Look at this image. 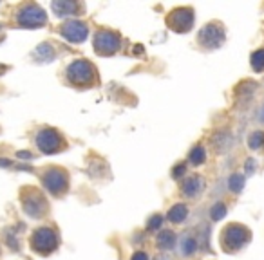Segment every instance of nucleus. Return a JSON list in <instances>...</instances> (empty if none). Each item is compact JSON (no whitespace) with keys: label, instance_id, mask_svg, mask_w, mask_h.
I'll return each mask as SVG.
<instances>
[{"label":"nucleus","instance_id":"nucleus-18","mask_svg":"<svg viewBox=\"0 0 264 260\" xmlns=\"http://www.w3.org/2000/svg\"><path fill=\"white\" fill-rule=\"evenodd\" d=\"M214 146L217 152H226L232 146V137L226 132H219L214 135Z\"/></svg>","mask_w":264,"mask_h":260},{"label":"nucleus","instance_id":"nucleus-17","mask_svg":"<svg viewBox=\"0 0 264 260\" xmlns=\"http://www.w3.org/2000/svg\"><path fill=\"white\" fill-rule=\"evenodd\" d=\"M35 58L40 62H53L55 60V49L49 44H40L35 49Z\"/></svg>","mask_w":264,"mask_h":260},{"label":"nucleus","instance_id":"nucleus-9","mask_svg":"<svg viewBox=\"0 0 264 260\" xmlns=\"http://www.w3.org/2000/svg\"><path fill=\"white\" fill-rule=\"evenodd\" d=\"M120 49V36L112 31H98L94 36V51L98 55H114Z\"/></svg>","mask_w":264,"mask_h":260},{"label":"nucleus","instance_id":"nucleus-30","mask_svg":"<svg viewBox=\"0 0 264 260\" xmlns=\"http://www.w3.org/2000/svg\"><path fill=\"white\" fill-rule=\"evenodd\" d=\"M259 120H261V121H263V123H264V107H263V109L259 110Z\"/></svg>","mask_w":264,"mask_h":260},{"label":"nucleus","instance_id":"nucleus-12","mask_svg":"<svg viewBox=\"0 0 264 260\" xmlns=\"http://www.w3.org/2000/svg\"><path fill=\"white\" fill-rule=\"evenodd\" d=\"M181 190H183V194L186 195V197L194 199V197H197V195L204 190V179L201 175H192V177H188V179L183 183Z\"/></svg>","mask_w":264,"mask_h":260},{"label":"nucleus","instance_id":"nucleus-26","mask_svg":"<svg viewBox=\"0 0 264 260\" xmlns=\"http://www.w3.org/2000/svg\"><path fill=\"white\" fill-rule=\"evenodd\" d=\"M244 166H246V174H248V175H250V174H254V170H255V161H254V159H248Z\"/></svg>","mask_w":264,"mask_h":260},{"label":"nucleus","instance_id":"nucleus-27","mask_svg":"<svg viewBox=\"0 0 264 260\" xmlns=\"http://www.w3.org/2000/svg\"><path fill=\"white\" fill-rule=\"evenodd\" d=\"M130 260H149V255L147 253H143V251H138V253H134L132 255V259Z\"/></svg>","mask_w":264,"mask_h":260},{"label":"nucleus","instance_id":"nucleus-10","mask_svg":"<svg viewBox=\"0 0 264 260\" xmlns=\"http://www.w3.org/2000/svg\"><path fill=\"white\" fill-rule=\"evenodd\" d=\"M22 206H24V211L33 219H40L42 215L47 210V204H45V199L42 197V194L38 192H27L22 199Z\"/></svg>","mask_w":264,"mask_h":260},{"label":"nucleus","instance_id":"nucleus-23","mask_svg":"<svg viewBox=\"0 0 264 260\" xmlns=\"http://www.w3.org/2000/svg\"><path fill=\"white\" fill-rule=\"evenodd\" d=\"M263 145H264V132L257 130V132H254V134L250 135V148L257 150V148H261Z\"/></svg>","mask_w":264,"mask_h":260},{"label":"nucleus","instance_id":"nucleus-19","mask_svg":"<svg viewBox=\"0 0 264 260\" xmlns=\"http://www.w3.org/2000/svg\"><path fill=\"white\" fill-rule=\"evenodd\" d=\"M250 64H252L255 72H263L264 70V49H257L255 53H252Z\"/></svg>","mask_w":264,"mask_h":260},{"label":"nucleus","instance_id":"nucleus-31","mask_svg":"<svg viewBox=\"0 0 264 260\" xmlns=\"http://www.w3.org/2000/svg\"><path fill=\"white\" fill-rule=\"evenodd\" d=\"M156 260H170V259H169V257H158Z\"/></svg>","mask_w":264,"mask_h":260},{"label":"nucleus","instance_id":"nucleus-28","mask_svg":"<svg viewBox=\"0 0 264 260\" xmlns=\"http://www.w3.org/2000/svg\"><path fill=\"white\" fill-rule=\"evenodd\" d=\"M16 157H24L25 161H31V159H33V154H31V152H18V154H16Z\"/></svg>","mask_w":264,"mask_h":260},{"label":"nucleus","instance_id":"nucleus-24","mask_svg":"<svg viewBox=\"0 0 264 260\" xmlns=\"http://www.w3.org/2000/svg\"><path fill=\"white\" fill-rule=\"evenodd\" d=\"M161 224H163V217H161V215H154L152 219L149 220L147 228H149L150 231H158V230H161Z\"/></svg>","mask_w":264,"mask_h":260},{"label":"nucleus","instance_id":"nucleus-20","mask_svg":"<svg viewBox=\"0 0 264 260\" xmlns=\"http://www.w3.org/2000/svg\"><path fill=\"white\" fill-rule=\"evenodd\" d=\"M204 159H206V150H204L203 146H194L192 152H190V163L199 166L204 163Z\"/></svg>","mask_w":264,"mask_h":260},{"label":"nucleus","instance_id":"nucleus-6","mask_svg":"<svg viewBox=\"0 0 264 260\" xmlns=\"http://www.w3.org/2000/svg\"><path fill=\"white\" fill-rule=\"evenodd\" d=\"M42 183H44V188L49 194L53 195H64L67 192V186H69V179H67V174L60 168H51V170L45 172V175L42 177Z\"/></svg>","mask_w":264,"mask_h":260},{"label":"nucleus","instance_id":"nucleus-15","mask_svg":"<svg viewBox=\"0 0 264 260\" xmlns=\"http://www.w3.org/2000/svg\"><path fill=\"white\" fill-rule=\"evenodd\" d=\"M195 250H197V242H195L194 237L183 235V239H181V242H179V251H181V255H183V257L194 255Z\"/></svg>","mask_w":264,"mask_h":260},{"label":"nucleus","instance_id":"nucleus-21","mask_svg":"<svg viewBox=\"0 0 264 260\" xmlns=\"http://www.w3.org/2000/svg\"><path fill=\"white\" fill-rule=\"evenodd\" d=\"M228 188H230V192L239 194V192L244 188V175L243 174H234V175H232V177L228 179Z\"/></svg>","mask_w":264,"mask_h":260},{"label":"nucleus","instance_id":"nucleus-14","mask_svg":"<svg viewBox=\"0 0 264 260\" xmlns=\"http://www.w3.org/2000/svg\"><path fill=\"white\" fill-rule=\"evenodd\" d=\"M167 217H169L170 222L181 224V222H184V219L188 217V208H186L184 204H176V206H172V208L169 210Z\"/></svg>","mask_w":264,"mask_h":260},{"label":"nucleus","instance_id":"nucleus-13","mask_svg":"<svg viewBox=\"0 0 264 260\" xmlns=\"http://www.w3.org/2000/svg\"><path fill=\"white\" fill-rule=\"evenodd\" d=\"M51 9L55 11V15L58 18H65L69 15H75L76 9H78V4L76 2H71V0H55L51 4Z\"/></svg>","mask_w":264,"mask_h":260},{"label":"nucleus","instance_id":"nucleus-22","mask_svg":"<svg viewBox=\"0 0 264 260\" xmlns=\"http://www.w3.org/2000/svg\"><path fill=\"white\" fill-rule=\"evenodd\" d=\"M224 215H226V206H224L223 202H215V204L212 206V210H210L212 220H221Z\"/></svg>","mask_w":264,"mask_h":260},{"label":"nucleus","instance_id":"nucleus-29","mask_svg":"<svg viewBox=\"0 0 264 260\" xmlns=\"http://www.w3.org/2000/svg\"><path fill=\"white\" fill-rule=\"evenodd\" d=\"M11 163L7 159H0V166H4V168H7V166H9Z\"/></svg>","mask_w":264,"mask_h":260},{"label":"nucleus","instance_id":"nucleus-4","mask_svg":"<svg viewBox=\"0 0 264 260\" xmlns=\"http://www.w3.org/2000/svg\"><path fill=\"white\" fill-rule=\"evenodd\" d=\"M16 22L22 27H40L47 22V15L38 4H25L16 11Z\"/></svg>","mask_w":264,"mask_h":260},{"label":"nucleus","instance_id":"nucleus-5","mask_svg":"<svg viewBox=\"0 0 264 260\" xmlns=\"http://www.w3.org/2000/svg\"><path fill=\"white\" fill-rule=\"evenodd\" d=\"M35 145L42 154H55L62 148L64 139L62 135L53 129H42L35 135Z\"/></svg>","mask_w":264,"mask_h":260},{"label":"nucleus","instance_id":"nucleus-2","mask_svg":"<svg viewBox=\"0 0 264 260\" xmlns=\"http://www.w3.org/2000/svg\"><path fill=\"white\" fill-rule=\"evenodd\" d=\"M96 78V70L92 67V64L85 60H76L67 67V80L73 85L78 87H87L90 85Z\"/></svg>","mask_w":264,"mask_h":260},{"label":"nucleus","instance_id":"nucleus-7","mask_svg":"<svg viewBox=\"0 0 264 260\" xmlns=\"http://www.w3.org/2000/svg\"><path fill=\"white\" fill-rule=\"evenodd\" d=\"M224 29L219 24H208L199 31V44L204 49H219L224 44Z\"/></svg>","mask_w":264,"mask_h":260},{"label":"nucleus","instance_id":"nucleus-25","mask_svg":"<svg viewBox=\"0 0 264 260\" xmlns=\"http://www.w3.org/2000/svg\"><path fill=\"white\" fill-rule=\"evenodd\" d=\"M184 170H186V166H184V165L176 166V168H174V172H172V175H174V179H177V177H181V175L184 174Z\"/></svg>","mask_w":264,"mask_h":260},{"label":"nucleus","instance_id":"nucleus-3","mask_svg":"<svg viewBox=\"0 0 264 260\" xmlns=\"http://www.w3.org/2000/svg\"><path fill=\"white\" fill-rule=\"evenodd\" d=\"M31 248L38 255H51L58 248V237L51 228H38L31 237Z\"/></svg>","mask_w":264,"mask_h":260},{"label":"nucleus","instance_id":"nucleus-16","mask_svg":"<svg viewBox=\"0 0 264 260\" xmlns=\"http://www.w3.org/2000/svg\"><path fill=\"white\" fill-rule=\"evenodd\" d=\"M176 246V235L172 233V231L169 230H163L158 235V248H161V250H172Z\"/></svg>","mask_w":264,"mask_h":260},{"label":"nucleus","instance_id":"nucleus-8","mask_svg":"<svg viewBox=\"0 0 264 260\" xmlns=\"http://www.w3.org/2000/svg\"><path fill=\"white\" fill-rule=\"evenodd\" d=\"M167 24L176 33H186L194 25V11L190 7H177L169 15Z\"/></svg>","mask_w":264,"mask_h":260},{"label":"nucleus","instance_id":"nucleus-1","mask_svg":"<svg viewBox=\"0 0 264 260\" xmlns=\"http://www.w3.org/2000/svg\"><path fill=\"white\" fill-rule=\"evenodd\" d=\"M252 239V233L246 226L243 224H230L223 230V235H221V242H223V250L226 253H234V251H239L246 242H250Z\"/></svg>","mask_w":264,"mask_h":260},{"label":"nucleus","instance_id":"nucleus-11","mask_svg":"<svg viewBox=\"0 0 264 260\" xmlns=\"http://www.w3.org/2000/svg\"><path fill=\"white\" fill-rule=\"evenodd\" d=\"M87 35H89V29L80 20H69L62 25V36L71 44H82L87 40Z\"/></svg>","mask_w":264,"mask_h":260}]
</instances>
